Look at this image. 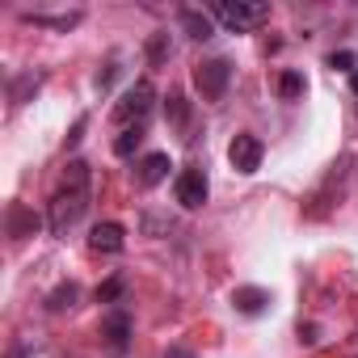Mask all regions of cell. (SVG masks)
Instances as JSON below:
<instances>
[{
    "label": "cell",
    "instance_id": "21",
    "mask_svg": "<svg viewBox=\"0 0 358 358\" xmlns=\"http://www.w3.org/2000/svg\"><path fill=\"white\" fill-rule=\"evenodd\" d=\"M164 358H194V354H190L186 345H169V350H164Z\"/></svg>",
    "mask_w": 358,
    "mask_h": 358
},
{
    "label": "cell",
    "instance_id": "23",
    "mask_svg": "<svg viewBox=\"0 0 358 358\" xmlns=\"http://www.w3.org/2000/svg\"><path fill=\"white\" fill-rule=\"evenodd\" d=\"M350 89H354V93H358V72H354V76H350Z\"/></svg>",
    "mask_w": 358,
    "mask_h": 358
},
{
    "label": "cell",
    "instance_id": "22",
    "mask_svg": "<svg viewBox=\"0 0 358 358\" xmlns=\"http://www.w3.org/2000/svg\"><path fill=\"white\" fill-rule=\"evenodd\" d=\"M152 59H156V64L164 59V34H160V38H152Z\"/></svg>",
    "mask_w": 358,
    "mask_h": 358
},
{
    "label": "cell",
    "instance_id": "12",
    "mask_svg": "<svg viewBox=\"0 0 358 358\" xmlns=\"http://www.w3.org/2000/svg\"><path fill=\"white\" fill-rule=\"evenodd\" d=\"M76 295H80V291H76V282H59V287L51 291L47 308H51V312H68V308H76Z\"/></svg>",
    "mask_w": 358,
    "mask_h": 358
},
{
    "label": "cell",
    "instance_id": "15",
    "mask_svg": "<svg viewBox=\"0 0 358 358\" xmlns=\"http://www.w3.org/2000/svg\"><path fill=\"white\" fill-rule=\"evenodd\" d=\"M139 143H143V127H127V131H118V139H114V152H118V156H131Z\"/></svg>",
    "mask_w": 358,
    "mask_h": 358
},
{
    "label": "cell",
    "instance_id": "19",
    "mask_svg": "<svg viewBox=\"0 0 358 358\" xmlns=\"http://www.w3.org/2000/svg\"><path fill=\"white\" fill-rule=\"evenodd\" d=\"M9 220H13V236H22V228H26V224H34V220L26 215V207H13V211H9Z\"/></svg>",
    "mask_w": 358,
    "mask_h": 358
},
{
    "label": "cell",
    "instance_id": "8",
    "mask_svg": "<svg viewBox=\"0 0 358 358\" xmlns=\"http://www.w3.org/2000/svg\"><path fill=\"white\" fill-rule=\"evenodd\" d=\"M122 245H127V232L118 224H97L89 232V249L93 253H122Z\"/></svg>",
    "mask_w": 358,
    "mask_h": 358
},
{
    "label": "cell",
    "instance_id": "6",
    "mask_svg": "<svg viewBox=\"0 0 358 358\" xmlns=\"http://www.w3.org/2000/svg\"><path fill=\"white\" fill-rule=\"evenodd\" d=\"M262 156H266V148H262V139H257V135H249V131H245V135H236V139L228 143V160H232V169H236V173H245V177L262 169Z\"/></svg>",
    "mask_w": 358,
    "mask_h": 358
},
{
    "label": "cell",
    "instance_id": "17",
    "mask_svg": "<svg viewBox=\"0 0 358 358\" xmlns=\"http://www.w3.org/2000/svg\"><path fill=\"white\" fill-rule=\"evenodd\" d=\"M324 64H329L333 72H358V68H354V55H350V51H333V55H329Z\"/></svg>",
    "mask_w": 358,
    "mask_h": 358
},
{
    "label": "cell",
    "instance_id": "18",
    "mask_svg": "<svg viewBox=\"0 0 358 358\" xmlns=\"http://www.w3.org/2000/svg\"><path fill=\"white\" fill-rule=\"evenodd\" d=\"M118 295H122V278H118V274H114L106 287H97V299H101V303H114Z\"/></svg>",
    "mask_w": 358,
    "mask_h": 358
},
{
    "label": "cell",
    "instance_id": "4",
    "mask_svg": "<svg viewBox=\"0 0 358 358\" xmlns=\"http://www.w3.org/2000/svg\"><path fill=\"white\" fill-rule=\"evenodd\" d=\"M228 80H232V64H228V59H203V64L194 68V89H199L207 101H220L224 89H228Z\"/></svg>",
    "mask_w": 358,
    "mask_h": 358
},
{
    "label": "cell",
    "instance_id": "1",
    "mask_svg": "<svg viewBox=\"0 0 358 358\" xmlns=\"http://www.w3.org/2000/svg\"><path fill=\"white\" fill-rule=\"evenodd\" d=\"M85 207H89V164H85V160H68L64 182H59V190L51 194V211H47L51 232H55V236H68V232L80 224Z\"/></svg>",
    "mask_w": 358,
    "mask_h": 358
},
{
    "label": "cell",
    "instance_id": "5",
    "mask_svg": "<svg viewBox=\"0 0 358 358\" xmlns=\"http://www.w3.org/2000/svg\"><path fill=\"white\" fill-rule=\"evenodd\" d=\"M207 194H211V186H207V173L199 164H186L182 173H177V203H182L186 211H199L207 203Z\"/></svg>",
    "mask_w": 358,
    "mask_h": 358
},
{
    "label": "cell",
    "instance_id": "14",
    "mask_svg": "<svg viewBox=\"0 0 358 358\" xmlns=\"http://www.w3.org/2000/svg\"><path fill=\"white\" fill-rule=\"evenodd\" d=\"M26 22H34V26H55V30H72V26H80V13H64V17H47V13H26Z\"/></svg>",
    "mask_w": 358,
    "mask_h": 358
},
{
    "label": "cell",
    "instance_id": "3",
    "mask_svg": "<svg viewBox=\"0 0 358 358\" xmlns=\"http://www.w3.org/2000/svg\"><path fill=\"white\" fill-rule=\"evenodd\" d=\"M211 13H215L228 30L241 34V30H253L257 22H266V17H270V5H262V0H236V5H215Z\"/></svg>",
    "mask_w": 358,
    "mask_h": 358
},
{
    "label": "cell",
    "instance_id": "20",
    "mask_svg": "<svg viewBox=\"0 0 358 358\" xmlns=\"http://www.w3.org/2000/svg\"><path fill=\"white\" fill-rule=\"evenodd\" d=\"M85 127H89V118H76V127H72V135H68V148H76V143L85 139Z\"/></svg>",
    "mask_w": 358,
    "mask_h": 358
},
{
    "label": "cell",
    "instance_id": "2",
    "mask_svg": "<svg viewBox=\"0 0 358 358\" xmlns=\"http://www.w3.org/2000/svg\"><path fill=\"white\" fill-rule=\"evenodd\" d=\"M152 106H156V89H152V80H135V85L118 97L114 118L122 122V131H127V127H143L148 114H152Z\"/></svg>",
    "mask_w": 358,
    "mask_h": 358
},
{
    "label": "cell",
    "instance_id": "10",
    "mask_svg": "<svg viewBox=\"0 0 358 358\" xmlns=\"http://www.w3.org/2000/svg\"><path fill=\"white\" fill-rule=\"evenodd\" d=\"M101 337H106L114 350H122L127 337H131V320H127V312H110V316L101 320Z\"/></svg>",
    "mask_w": 358,
    "mask_h": 358
},
{
    "label": "cell",
    "instance_id": "7",
    "mask_svg": "<svg viewBox=\"0 0 358 358\" xmlns=\"http://www.w3.org/2000/svg\"><path fill=\"white\" fill-rule=\"evenodd\" d=\"M169 169H173V164H169L164 152H148V156L135 164V182H139L143 190H152V186H160L164 177H169Z\"/></svg>",
    "mask_w": 358,
    "mask_h": 358
},
{
    "label": "cell",
    "instance_id": "13",
    "mask_svg": "<svg viewBox=\"0 0 358 358\" xmlns=\"http://www.w3.org/2000/svg\"><path fill=\"white\" fill-rule=\"evenodd\" d=\"M164 114H169V122H173V127H182V122L190 118V101H186L182 93H169V101H164Z\"/></svg>",
    "mask_w": 358,
    "mask_h": 358
},
{
    "label": "cell",
    "instance_id": "16",
    "mask_svg": "<svg viewBox=\"0 0 358 358\" xmlns=\"http://www.w3.org/2000/svg\"><path fill=\"white\" fill-rule=\"evenodd\" d=\"M278 93H282L287 101H299V97H303V76H299V72H282V76H278Z\"/></svg>",
    "mask_w": 358,
    "mask_h": 358
},
{
    "label": "cell",
    "instance_id": "11",
    "mask_svg": "<svg viewBox=\"0 0 358 358\" xmlns=\"http://www.w3.org/2000/svg\"><path fill=\"white\" fill-rule=\"evenodd\" d=\"M182 26H186V34H190V38H199V43H207V38L215 34L211 17H207V13H199V9H186V13H182Z\"/></svg>",
    "mask_w": 358,
    "mask_h": 358
},
{
    "label": "cell",
    "instance_id": "9",
    "mask_svg": "<svg viewBox=\"0 0 358 358\" xmlns=\"http://www.w3.org/2000/svg\"><path fill=\"white\" fill-rule=\"evenodd\" d=\"M232 303H236V312H245V316H262L266 303H270V291H266V287H236V291H232Z\"/></svg>",
    "mask_w": 358,
    "mask_h": 358
}]
</instances>
